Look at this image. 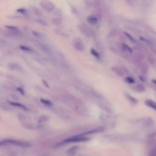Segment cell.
Listing matches in <instances>:
<instances>
[{
    "instance_id": "7",
    "label": "cell",
    "mask_w": 156,
    "mask_h": 156,
    "mask_svg": "<svg viewBox=\"0 0 156 156\" xmlns=\"http://www.w3.org/2000/svg\"><path fill=\"white\" fill-rule=\"evenodd\" d=\"M127 97H128V99L131 101V103H134V104L137 103L138 101L136 100L135 98H134V97H132V96H130V95H127Z\"/></svg>"
},
{
    "instance_id": "6",
    "label": "cell",
    "mask_w": 156,
    "mask_h": 156,
    "mask_svg": "<svg viewBox=\"0 0 156 156\" xmlns=\"http://www.w3.org/2000/svg\"><path fill=\"white\" fill-rule=\"evenodd\" d=\"M10 103V104H12V105H13V106H17V107H20V108H21V109H25V110H27V109L26 108V107L24 106H23V105H22V104H19V103Z\"/></svg>"
},
{
    "instance_id": "4",
    "label": "cell",
    "mask_w": 156,
    "mask_h": 156,
    "mask_svg": "<svg viewBox=\"0 0 156 156\" xmlns=\"http://www.w3.org/2000/svg\"><path fill=\"white\" fill-rule=\"evenodd\" d=\"M148 69H149V66L146 63H144L142 65V67H141V72L145 75L147 74L148 72Z\"/></svg>"
},
{
    "instance_id": "2",
    "label": "cell",
    "mask_w": 156,
    "mask_h": 156,
    "mask_svg": "<svg viewBox=\"0 0 156 156\" xmlns=\"http://www.w3.org/2000/svg\"><path fill=\"white\" fill-rule=\"evenodd\" d=\"M12 145L16 146H27L28 145L27 143H23L22 141H17V140H7L3 141L1 142V145Z\"/></svg>"
},
{
    "instance_id": "12",
    "label": "cell",
    "mask_w": 156,
    "mask_h": 156,
    "mask_svg": "<svg viewBox=\"0 0 156 156\" xmlns=\"http://www.w3.org/2000/svg\"><path fill=\"white\" fill-rule=\"evenodd\" d=\"M126 35L128 36V37H129L130 38H131V40H132L133 41H135V40H134V38H132L131 36H130V35H129L128 34H126Z\"/></svg>"
},
{
    "instance_id": "1",
    "label": "cell",
    "mask_w": 156,
    "mask_h": 156,
    "mask_svg": "<svg viewBox=\"0 0 156 156\" xmlns=\"http://www.w3.org/2000/svg\"><path fill=\"white\" fill-rule=\"evenodd\" d=\"M89 139L87 138H86V137H84V135H77V136H75L73 137H71L69 138H68L67 140H65V141H64L62 143H63L62 145L65 144V143H75V142H82V141H87ZM60 143L59 145L62 144Z\"/></svg>"
},
{
    "instance_id": "13",
    "label": "cell",
    "mask_w": 156,
    "mask_h": 156,
    "mask_svg": "<svg viewBox=\"0 0 156 156\" xmlns=\"http://www.w3.org/2000/svg\"><path fill=\"white\" fill-rule=\"evenodd\" d=\"M21 48H23L22 50H26V51H31V50L30 49H29V48H24V47H21Z\"/></svg>"
},
{
    "instance_id": "10",
    "label": "cell",
    "mask_w": 156,
    "mask_h": 156,
    "mask_svg": "<svg viewBox=\"0 0 156 156\" xmlns=\"http://www.w3.org/2000/svg\"><path fill=\"white\" fill-rule=\"evenodd\" d=\"M91 51H92V54L94 55L95 56H96V58H100V57H99V54H98V53L95 50H92Z\"/></svg>"
},
{
    "instance_id": "8",
    "label": "cell",
    "mask_w": 156,
    "mask_h": 156,
    "mask_svg": "<svg viewBox=\"0 0 156 156\" xmlns=\"http://www.w3.org/2000/svg\"><path fill=\"white\" fill-rule=\"evenodd\" d=\"M126 81L127 82H129L130 84H133L135 82V80L132 78H131V77H128L126 78Z\"/></svg>"
},
{
    "instance_id": "3",
    "label": "cell",
    "mask_w": 156,
    "mask_h": 156,
    "mask_svg": "<svg viewBox=\"0 0 156 156\" xmlns=\"http://www.w3.org/2000/svg\"><path fill=\"white\" fill-rule=\"evenodd\" d=\"M145 103L148 107H149L156 111V103L155 102L152 101L151 100H147L145 101Z\"/></svg>"
},
{
    "instance_id": "15",
    "label": "cell",
    "mask_w": 156,
    "mask_h": 156,
    "mask_svg": "<svg viewBox=\"0 0 156 156\" xmlns=\"http://www.w3.org/2000/svg\"><path fill=\"white\" fill-rule=\"evenodd\" d=\"M155 150H156V148H155Z\"/></svg>"
},
{
    "instance_id": "5",
    "label": "cell",
    "mask_w": 156,
    "mask_h": 156,
    "mask_svg": "<svg viewBox=\"0 0 156 156\" xmlns=\"http://www.w3.org/2000/svg\"><path fill=\"white\" fill-rule=\"evenodd\" d=\"M136 90L138 92H143L145 90V87L142 85H138V86L136 87Z\"/></svg>"
},
{
    "instance_id": "11",
    "label": "cell",
    "mask_w": 156,
    "mask_h": 156,
    "mask_svg": "<svg viewBox=\"0 0 156 156\" xmlns=\"http://www.w3.org/2000/svg\"><path fill=\"white\" fill-rule=\"evenodd\" d=\"M149 156H156V150H153L149 154Z\"/></svg>"
},
{
    "instance_id": "9",
    "label": "cell",
    "mask_w": 156,
    "mask_h": 156,
    "mask_svg": "<svg viewBox=\"0 0 156 156\" xmlns=\"http://www.w3.org/2000/svg\"><path fill=\"white\" fill-rule=\"evenodd\" d=\"M40 101H41L42 103H43L44 104H47V105H51V104H52L50 101H48V100H43V99H41Z\"/></svg>"
},
{
    "instance_id": "14",
    "label": "cell",
    "mask_w": 156,
    "mask_h": 156,
    "mask_svg": "<svg viewBox=\"0 0 156 156\" xmlns=\"http://www.w3.org/2000/svg\"><path fill=\"white\" fill-rule=\"evenodd\" d=\"M152 82L153 84H154L156 85V79H153V80H152Z\"/></svg>"
}]
</instances>
